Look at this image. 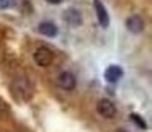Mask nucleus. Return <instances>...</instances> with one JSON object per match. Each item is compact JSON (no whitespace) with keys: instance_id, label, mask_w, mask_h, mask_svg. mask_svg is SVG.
<instances>
[{"instance_id":"f03ea898","label":"nucleus","mask_w":152,"mask_h":132,"mask_svg":"<svg viewBox=\"0 0 152 132\" xmlns=\"http://www.w3.org/2000/svg\"><path fill=\"white\" fill-rule=\"evenodd\" d=\"M96 112L105 119H113L116 116V106L113 104V101L103 98L96 103Z\"/></svg>"},{"instance_id":"20e7f679","label":"nucleus","mask_w":152,"mask_h":132,"mask_svg":"<svg viewBox=\"0 0 152 132\" xmlns=\"http://www.w3.org/2000/svg\"><path fill=\"white\" fill-rule=\"evenodd\" d=\"M57 85H59L62 90H66V91H70V90L75 88L77 80H75V77H74V73H70V72H61L59 77H57Z\"/></svg>"},{"instance_id":"f257e3e1","label":"nucleus","mask_w":152,"mask_h":132,"mask_svg":"<svg viewBox=\"0 0 152 132\" xmlns=\"http://www.w3.org/2000/svg\"><path fill=\"white\" fill-rule=\"evenodd\" d=\"M53 59H54V52L46 46H39L33 54V60L36 65L39 67H48L53 64Z\"/></svg>"},{"instance_id":"ddd939ff","label":"nucleus","mask_w":152,"mask_h":132,"mask_svg":"<svg viewBox=\"0 0 152 132\" xmlns=\"http://www.w3.org/2000/svg\"><path fill=\"white\" fill-rule=\"evenodd\" d=\"M116 132H128V131H124V129H118Z\"/></svg>"},{"instance_id":"9d476101","label":"nucleus","mask_w":152,"mask_h":132,"mask_svg":"<svg viewBox=\"0 0 152 132\" xmlns=\"http://www.w3.org/2000/svg\"><path fill=\"white\" fill-rule=\"evenodd\" d=\"M129 119H131V121L134 122V124L137 125V127H141V129H145V127H147V124H145V121H144V119H142L139 114H136V112H132V114H129Z\"/></svg>"},{"instance_id":"1a4fd4ad","label":"nucleus","mask_w":152,"mask_h":132,"mask_svg":"<svg viewBox=\"0 0 152 132\" xmlns=\"http://www.w3.org/2000/svg\"><path fill=\"white\" fill-rule=\"evenodd\" d=\"M38 31H39L43 36L54 38L57 34V26L53 21H43V23H39V26H38Z\"/></svg>"},{"instance_id":"9b49d317","label":"nucleus","mask_w":152,"mask_h":132,"mask_svg":"<svg viewBox=\"0 0 152 132\" xmlns=\"http://www.w3.org/2000/svg\"><path fill=\"white\" fill-rule=\"evenodd\" d=\"M15 5V0H0V8L2 10H8Z\"/></svg>"},{"instance_id":"f8f14e48","label":"nucleus","mask_w":152,"mask_h":132,"mask_svg":"<svg viewBox=\"0 0 152 132\" xmlns=\"http://www.w3.org/2000/svg\"><path fill=\"white\" fill-rule=\"evenodd\" d=\"M46 2H48V4H53V5H59L62 0H46Z\"/></svg>"},{"instance_id":"0eeeda50","label":"nucleus","mask_w":152,"mask_h":132,"mask_svg":"<svg viewBox=\"0 0 152 132\" xmlns=\"http://www.w3.org/2000/svg\"><path fill=\"white\" fill-rule=\"evenodd\" d=\"M64 20L70 25V26H80L82 25V17H80V12L77 8H69L64 13Z\"/></svg>"},{"instance_id":"39448f33","label":"nucleus","mask_w":152,"mask_h":132,"mask_svg":"<svg viewBox=\"0 0 152 132\" xmlns=\"http://www.w3.org/2000/svg\"><path fill=\"white\" fill-rule=\"evenodd\" d=\"M126 28H128V31H131V33L139 34V33L144 31L145 23L139 15H132V17H129L128 20H126Z\"/></svg>"},{"instance_id":"423d86ee","label":"nucleus","mask_w":152,"mask_h":132,"mask_svg":"<svg viewBox=\"0 0 152 132\" xmlns=\"http://www.w3.org/2000/svg\"><path fill=\"white\" fill-rule=\"evenodd\" d=\"M93 7H95V12H96L98 23L102 25L103 28H108L110 26V17H108V12H106L105 5H103L100 0H95V2H93Z\"/></svg>"},{"instance_id":"7ed1b4c3","label":"nucleus","mask_w":152,"mask_h":132,"mask_svg":"<svg viewBox=\"0 0 152 132\" xmlns=\"http://www.w3.org/2000/svg\"><path fill=\"white\" fill-rule=\"evenodd\" d=\"M15 91H17V95L21 96V99H30L31 95H33V88H31L30 82H28L26 78H17L15 80Z\"/></svg>"},{"instance_id":"6e6552de","label":"nucleus","mask_w":152,"mask_h":132,"mask_svg":"<svg viewBox=\"0 0 152 132\" xmlns=\"http://www.w3.org/2000/svg\"><path fill=\"white\" fill-rule=\"evenodd\" d=\"M123 77V69L119 65H110L105 70V80L110 83H116Z\"/></svg>"}]
</instances>
